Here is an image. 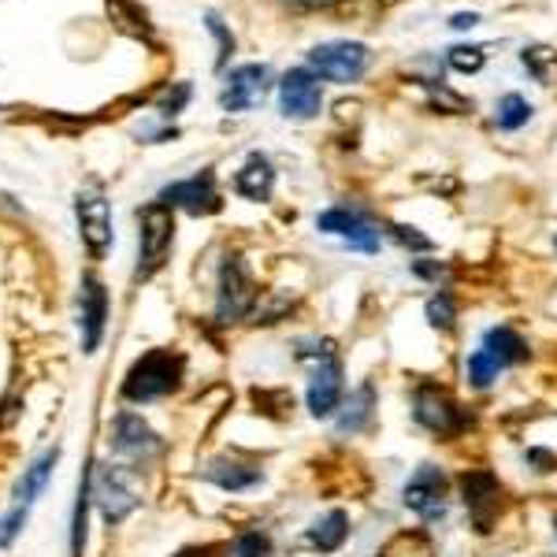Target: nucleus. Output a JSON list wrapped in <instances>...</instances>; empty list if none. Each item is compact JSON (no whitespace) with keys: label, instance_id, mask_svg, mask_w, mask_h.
<instances>
[{"label":"nucleus","instance_id":"39448f33","mask_svg":"<svg viewBox=\"0 0 557 557\" xmlns=\"http://www.w3.org/2000/svg\"><path fill=\"white\" fill-rule=\"evenodd\" d=\"M94 498L101 506V517L108 524H120L127 520L141 502V483L134 469H123V465H104L101 472H94Z\"/></svg>","mask_w":557,"mask_h":557},{"label":"nucleus","instance_id":"7c9ffc66","mask_svg":"<svg viewBox=\"0 0 557 557\" xmlns=\"http://www.w3.org/2000/svg\"><path fill=\"white\" fill-rule=\"evenodd\" d=\"M528 461H532V465H543L539 472H554V469H557V457H550L546 450H528Z\"/></svg>","mask_w":557,"mask_h":557},{"label":"nucleus","instance_id":"a211bd4d","mask_svg":"<svg viewBox=\"0 0 557 557\" xmlns=\"http://www.w3.org/2000/svg\"><path fill=\"white\" fill-rule=\"evenodd\" d=\"M272 186H275V168L264 157H249L246 168L235 175V190L242 197H249V201H268Z\"/></svg>","mask_w":557,"mask_h":557},{"label":"nucleus","instance_id":"c756f323","mask_svg":"<svg viewBox=\"0 0 557 557\" xmlns=\"http://www.w3.org/2000/svg\"><path fill=\"white\" fill-rule=\"evenodd\" d=\"M391 235L398 238L406 249H417V253H428V249H431V238L417 235V227H401V223H391Z\"/></svg>","mask_w":557,"mask_h":557},{"label":"nucleus","instance_id":"72a5a7b5","mask_svg":"<svg viewBox=\"0 0 557 557\" xmlns=\"http://www.w3.org/2000/svg\"><path fill=\"white\" fill-rule=\"evenodd\" d=\"M205 554H209V550H183L178 557H205Z\"/></svg>","mask_w":557,"mask_h":557},{"label":"nucleus","instance_id":"473e14b6","mask_svg":"<svg viewBox=\"0 0 557 557\" xmlns=\"http://www.w3.org/2000/svg\"><path fill=\"white\" fill-rule=\"evenodd\" d=\"M294 4H301V8H327V4H335V0H294Z\"/></svg>","mask_w":557,"mask_h":557},{"label":"nucleus","instance_id":"bb28decb","mask_svg":"<svg viewBox=\"0 0 557 557\" xmlns=\"http://www.w3.org/2000/svg\"><path fill=\"white\" fill-rule=\"evenodd\" d=\"M428 323L435 331H454L457 327V305L450 294H435V298L428 301Z\"/></svg>","mask_w":557,"mask_h":557},{"label":"nucleus","instance_id":"7ed1b4c3","mask_svg":"<svg viewBox=\"0 0 557 557\" xmlns=\"http://www.w3.org/2000/svg\"><path fill=\"white\" fill-rule=\"evenodd\" d=\"M301 357H312V375H309V412L317 420L323 417H335L343 409V394H346V383H343V361L335 354V343H317L312 354H301Z\"/></svg>","mask_w":557,"mask_h":557},{"label":"nucleus","instance_id":"2eb2a0df","mask_svg":"<svg viewBox=\"0 0 557 557\" xmlns=\"http://www.w3.org/2000/svg\"><path fill=\"white\" fill-rule=\"evenodd\" d=\"M112 450L123 457H134V461H146L160 450V438L138 412H120L112 428Z\"/></svg>","mask_w":557,"mask_h":557},{"label":"nucleus","instance_id":"412c9836","mask_svg":"<svg viewBox=\"0 0 557 557\" xmlns=\"http://www.w3.org/2000/svg\"><path fill=\"white\" fill-rule=\"evenodd\" d=\"M57 457H60V450H49V454H41L38 461L26 469V475L20 480V487H15V506L20 509H30L34 506V498L45 491V483H49V475H52V469H57Z\"/></svg>","mask_w":557,"mask_h":557},{"label":"nucleus","instance_id":"6ab92c4d","mask_svg":"<svg viewBox=\"0 0 557 557\" xmlns=\"http://www.w3.org/2000/svg\"><path fill=\"white\" fill-rule=\"evenodd\" d=\"M480 349H483V354H491L502 368L528 361V343L517 335L513 327H491L487 335H483V346Z\"/></svg>","mask_w":557,"mask_h":557},{"label":"nucleus","instance_id":"f3484780","mask_svg":"<svg viewBox=\"0 0 557 557\" xmlns=\"http://www.w3.org/2000/svg\"><path fill=\"white\" fill-rule=\"evenodd\" d=\"M349 539V517L343 509H331L327 517H320L317 524L305 532V543L312 546L317 554H335L343 550V543Z\"/></svg>","mask_w":557,"mask_h":557},{"label":"nucleus","instance_id":"b1692460","mask_svg":"<svg viewBox=\"0 0 557 557\" xmlns=\"http://www.w3.org/2000/svg\"><path fill=\"white\" fill-rule=\"evenodd\" d=\"M498 372H502V364L494 361L491 354H483V349H475L469 361H465V375H469V383L475 386V391H487V386H494Z\"/></svg>","mask_w":557,"mask_h":557},{"label":"nucleus","instance_id":"9d476101","mask_svg":"<svg viewBox=\"0 0 557 557\" xmlns=\"http://www.w3.org/2000/svg\"><path fill=\"white\" fill-rule=\"evenodd\" d=\"M317 231L343 238L349 249H361V253H380V227H375L364 212L346 209V205H335V209L320 212Z\"/></svg>","mask_w":557,"mask_h":557},{"label":"nucleus","instance_id":"1a4fd4ad","mask_svg":"<svg viewBox=\"0 0 557 557\" xmlns=\"http://www.w3.org/2000/svg\"><path fill=\"white\" fill-rule=\"evenodd\" d=\"M75 212H78V231H83V242L86 249L101 260L108 249H112V209H108V197L101 186H86L75 201Z\"/></svg>","mask_w":557,"mask_h":557},{"label":"nucleus","instance_id":"f03ea898","mask_svg":"<svg viewBox=\"0 0 557 557\" xmlns=\"http://www.w3.org/2000/svg\"><path fill=\"white\" fill-rule=\"evenodd\" d=\"M141 223V235H138V278H152L164 268L168 253H172V242H175V212L172 205L149 201L146 209L138 212Z\"/></svg>","mask_w":557,"mask_h":557},{"label":"nucleus","instance_id":"a878e982","mask_svg":"<svg viewBox=\"0 0 557 557\" xmlns=\"http://www.w3.org/2000/svg\"><path fill=\"white\" fill-rule=\"evenodd\" d=\"M383 557H435V550H431L428 535H420V532H401V535H394L391 543H386Z\"/></svg>","mask_w":557,"mask_h":557},{"label":"nucleus","instance_id":"ddd939ff","mask_svg":"<svg viewBox=\"0 0 557 557\" xmlns=\"http://www.w3.org/2000/svg\"><path fill=\"white\" fill-rule=\"evenodd\" d=\"M268 86H272V75H268L264 64H242L227 75V86L220 94V104L227 112H246L257 101H264Z\"/></svg>","mask_w":557,"mask_h":557},{"label":"nucleus","instance_id":"aec40b11","mask_svg":"<svg viewBox=\"0 0 557 557\" xmlns=\"http://www.w3.org/2000/svg\"><path fill=\"white\" fill-rule=\"evenodd\" d=\"M205 480L215 483V487H223V491H249V487H257V483H260V469L220 457V461H212L209 469H205Z\"/></svg>","mask_w":557,"mask_h":557},{"label":"nucleus","instance_id":"5701e85b","mask_svg":"<svg viewBox=\"0 0 557 557\" xmlns=\"http://www.w3.org/2000/svg\"><path fill=\"white\" fill-rule=\"evenodd\" d=\"M528 120H532V104L520 94H506L498 101V108H494V123H498L502 131H520Z\"/></svg>","mask_w":557,"mask_h":557},{"label":"nucleus","instance_id":"2f4dec72","mask_svg":"<svg viewBox=\"0 0 557 557\" xmlns=\"http://www.w3.org/2000/svg\"><path fill=\"white\" fill-rule=\"evenodd\" d=\"M475 23H480V15H472V12L465 15V12H461V15H454V23H450V26H454V30H472Z\"/></svg>","mask_w":557,"mask_h":557},{"label":"nucleus","instance_id":"9b49d317","mask_svg":"<svg viewBox=\"0 0 557 557\" xmlns=\"http://www.w3.org/2000/svg\"><path fill=\"white\" fill-rule=\"evenodd\" d=\"M278 108H283L286 120H312L323 108V89L320 78L305 67H294L278 78Z\"/></svg>","mask_w":557,"mask_h":557},{"label":"nucleus","instance_id":"20e7f679","mask_svg":"<svg viewBox=\"0 0 557 557\" xmlns=\"http://www.w3.org/2000/svg\"><path fill=\"white\" fill-rule=\"evenodd\" d=\"M412 420L438 438H454L472 428V412L461 409L438 383H424L412 394Z\"/></svg>","mask_w":557,"mask_h":557},{"label":"nucleus","instance_id":"423d86ee","mask_svg":"<svg viewBox=\"0 0 557 557\" xmlns=\"http://www.w3.org/2000/svg\"><path fill=\"white\" fill-rule=\"evenodd\" d=\"M446 491H450V480H446L443 469L435 465H420L417 472L409 475V483L401 487V502H406L409 513H417L420 520L435 524V520L446 517Z\"/></svg>","mask_w":557,"mask_h":557},{"label":"nucleus","instance_id":"6e6552de","mask_svg":"<svg viewBox=\"0 0 557 557\" xmlns=\"http://www.w3.org/2000/svg\"><path fill=\"white\" fill-rule=\"evenodd\" d=\"M257 290L249 268L242 264V257H227L220 268V290H215V320L220 323H235L253 309Z\"/></svg>","mask_w":557,"mask_h":557},{"label":"nucleus","instance_id":"4be33fe9","mask_svg":"<svg viewBox=\"0 0 557 557\" xmlns=\"http://www.w3.org/2000/svg\"><path fill=\"white\" fill-rule=\"evenodd\" d=\"M372 406H375V391H372V383H364L361 391H354L349 394V401H346V412L338 417V431L343 435H357L368 420H372Z\"/></svg>","mask_w":557,"mask_h":557},{"label":"nucleus","instance_id":"0eeeda50","mask_svg":"<svg viewBox=\"0 0 557 557\" xmlns=\"http://www.w3.org/2000/svg\"><path fill=\"white\" fill-rule=\"evenodd\" d=\"M368 49L361 41H323L309 52V64L331 83H357L368 71Z\"/></svg>","mask_w":557,"mask_h":557},{"label":"nucleus","instance_id":"f257e3e1","mask_svg":"<svg viewBox=\"0 0 557 557\" xmlns=\"http://www.w3.org/2000/svg\"><path fill=\"white\" fill-rule=\"evenodd\" d=\"M178 380H183V357L172 349H152L141 357L138 364L123 380V398L131 401H157L164 394H172Z\"/></svg>","mask_w":557,"mask_h":557},{"label":"nucleus","instance_id":"f8f14e48","mask_svg":"<svg viewBox=\"0 0 557 557\" xmlns=\"http://www.w3.org/2000/svg\"><path fill=\"white\" fill-rule=\"evenodd\" d=\"M461 494H465V509H469L475 532H491L494 517H498V506H502V483L494 480V472L469 469L461 475Z\"/></svg>","mask_w":557,"mask_h":557},{"label":"nucleus","instance_id":"dca6fc26","mask_svg":"<svg viewBox=\"0 0 557 557\" xmlns=\"http://www.w3.org/2000/svg\"><path fill=\"white\" fill-rule=\"evenodd\" d=\"M160 201L172 205V209H186L190 215H205V212L220 209V194H215L212 172H201L194 178H183V183L168 186V190L160 194Z\"/></svg>","mask_w":557,"mask_h":557},{"label":"nucleus","instance_id":"4468645a","mask_svg":"<svg viewBox=\"0 0 557 557\" xmlns=\"http://www.w3.org/2000/svg\"><path fill=\"white\" fill-rule=\"evenodd\" d=\"M78 327H83V349L94 354L101 346V335H104V320H108V290L97 275H86L83 278V294H78Z\"/></svg>","mask_w":557,"mask_h":557},{"label":"nucleus","instance_id":"c85d7f7f","mask_svg":"<svg viewBox=\"0 0 557 557\" xmlns=\"http://www.w3.org/2000/svg\"><path fill=\"white\" fill-rule=\"evenodd\" d=\"M272 554V539H268V532H242L235 539V546H231V557H268Z\"/></svg>","mask_w":557,"mask_h":557},{"label":"nucleus","instance_id":"393cba45","mask_svg":"<svg viewBox=\"0 0 557 557\" xmlns=\"http://www.w3.org/2000/svg\"><path fill=\"white\" fill-rule=\"evenodd\" d=\"M89 498H94V472H86V475H83V483H78L75 535H71V550H75V557H83V546H86V513H89Z\"/></svg>","mask_w":557,"mask_h":557},{"label":"nucleus","instance_id":"cd10ccee","mask_svg":"<svg viewBox=\"0 0 557 557\" xmlns=\"http://www.w3.org/2000/svg\"><path fill=\"white\" fill-rule=\"evenodd\" d=\"M483 64H487V52L480 45H454L450 49V67L461 71V75H475Z\"/></svg>","mask_w":557,"mask_h":557}]
</instances>
